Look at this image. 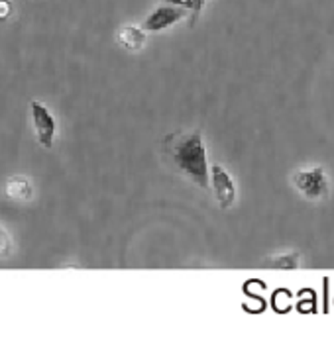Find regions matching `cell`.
<instances>
[{
  "mask_svg": "<svg viewBox=\"0 0 334 353\" xmlns=\"http://www.w3.org/2000/svg\"><path fill=\"white\" fill-rule=\"evenodd\" d=\"M164 161L177 173L187 176L197 187H208V157L203 143V136L199 130L185 134H169L161 143Z\"/></svg>",
  "mask_w": 334,
  "mask_h": 353,
  "instance_id": "obj_1",
  "label": "cell"
},
{
  "mask_svg": "<svg viewBox=\"0 0 334 353\" xmlns=\"http://www.w3.org/2000/svg\"><path fill=\"white\" fill-rule=\"evenodd\" d=\"M293 187L307 201H322L328 194V181L321 167H311L293 176Z\"/></svg>",
  "mask_w": 334,
  "mask_h": 353,
  "instance_id": "obj_2",
  "label": "cell"
},
{
  "mask_svg": "<svg viewBox=\"0 0 334 353\" xmlns=\"http://www.w3.org/2000/svg\"><path fill=\"white\" fill-rule=\"evenodd\" d=\"M32 122H34V130L38 136V143L46 150H52L53 141H55V134H57V120L55 116L50 112V108L41 102H32Z\"/></svg>",
  "mask_w": 334,
  "mask_h": 353,
  "instance_id": "obj_3",
  "label": "cell"
},
{
  "mask_svg": "<svg viewBox=\"0 0 334 353\" xmlns=\"http://www.w3.org/2000/svg\"><path fill=\"white\" fill-rule=\"evenodd\" d=\"M210 183L215 189V196L222 210L230 208L236 201V187L232 181L230 173L222 167V165H213L210 167Z\"/></svg>",
  "mask_w": 334,
  "mask_h": 353,
  "instance_id": "obj_4",
  "label": "cell"
},
{
  "mask_svg": "<svg viewBox=\"0 0 334 353\" xmlns=\"http://www.w3.org/2000/svg\"><path fill=\"white\" fill-rule=\"evenodd\" d=\"M187 12H189V10H185V8H181V6H173V4L157 6L154 12L144 20L141 28H144L146 32H161V30H166L169 26L177 24L179 20H183V18L187 16Z\"/></svg>",
  "mask_w": 334,
  "mask_h": 353,
  "instance_id": "obj_5",
  "label": "cell"
},
{
  "mask_svg": "<svg viewBox=\"0 0 334 353\" xmlns=\"http://www.w3.org/2000/svg\"><path fill=\"white\" fill-rule=\"evenodd\" d=\"M4 192L10 201L16 202H30L34 199V185L32 179L24 175H14L6 181Z\"/></svg>",
  "mask_w": 334,
  "mask_h": 353,
  "instance_id": "obj_6",
  "label": "cell"
},
{
  "mask_svg": "<svg viewBox=\"0 0 334 353\" xmlns=\"http://www.w3.org/2000/svg\"><path fill=\"white\" fill-rule=\"evenodd\" d=\"M118 43L128 51H140L146 43V30L138 26H122L116 32Z\"/></svg>",
  "mask_w": 334,
  "mask_h": 353,
  "instance_id": "obj_7",
  "label": "cell"
},
{
  "mask_svg": "<svg viewBox=\"0 0 334 353\" xmlns=\"http://www.w3.org/2000/svg\"><path fill=\"white\" fill-rule=\"evenodd\" d=\"M166 4H173V6H181V8H185V10H189L191 14V18H189V24L193 26L197 22V18H199V14L203 10V6H205L206 0H164Z\"/></svg>",
  "mask_w": 334,
  "mask_h": 353,
  "instance_id": "obj_8",
  "label": "cell"
},
{
  "mask_svg": "<svg viewBox=\"0 0 334 353\" xmlns=\"http://www.w3.org/2000/svg\"><path fill=\"white\" fill-rule=\"evenodd\" d=\"M297 265H299V255H295V253H291V255H279V257H275L271 261V267H275V269H293Z\"/></svg>",
  "mask_w": 334,
  "mask_h": 353,
  "instance_id": "obj_9",
  "label": "cell"
},
{
  "mask_svg": "<svg viewBox=\"0 0 334 353\" xmlns=\"http://www.w3.org/2000/svg\"><path fill=\"white\" fill-rule=\"evenodd\" d=\"M10 245H12V240H10V236H8V232L0 226V257L10 253Z\"/></svg>",
  "mask_w": 334,
  "mask_h": 353,
  "instance_id": "obj_10",
  "label": "cell"
},
{
  "mask_svg": "<svg viewBox=\"0 0 334 353\" xmlns=\"http://www.w3.org/2000/svg\"><path fill=\"white\" fill-rule=\"evenodd\" d=\"M12 14V2L10 0H0V20H6Z\"/></svg>",
  "mask_w": 334,
  "mask_h": 353,
  "instance_id": "obj_11",
  "label": "cell"
}]
</instances>
